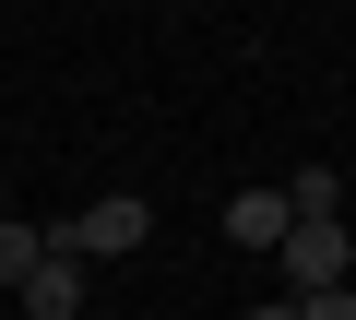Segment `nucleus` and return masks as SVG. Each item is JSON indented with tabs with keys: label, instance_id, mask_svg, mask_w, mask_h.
Masks as SVG:
<instances>
[{
	"label": "nucleus",
	"instance_id": "1",
	"mask_svg": "<svg viewBox=\"0 0 356 320\" xmlns=\"http://www.w3.org/2000/svg\"><path fill=\"white\" fill-rule=\"evenodd\" d=\"M72 261H131L143 237H154V202H131V190H107V202H83L72 226H48Z\"/></svg>",
	"mask_w": 356,
	"mask_h": 320
},
{
	"label": "nucleus",
	"instance_id": "2",
	"mask_svg": "<svg viewBox=\"0 0 356 320\" xmlns=\"http://www.w3.org/2000/svg\"><path fill=\"white\" fill-rule=\"evenodd\" d=\"M273 285H285V296H297V285H356L344 214H332V226H285V237H273Z\"/></svg>",
	"mask_w": 356,
	"mask_h": 320
},
{
	"label": "nucleus",
	"instance_id": "3",
	"mask_svg": "<svg viewBox=\"0 0 356 320\" xmlns=\"http://www.w3.org/2000/svg\"><path fill=\"white\" fill-rule=\"evenodd\" d=\"M83 285H95V261H72V249L48 237V261H36L13 296H24V320H83Z\"/></svg>",
	"mask_w": 356,
	"mask_h": 320
},
{
	"label": "nucleus",
	"instance_id": "4",
	"mask_svg": "<svg viewBox=\"0 0 356 320\" xmlns=\"http://www.w3.org/2000/svg\"><path fill=\"white\" fill-rule=\"evenodd\" d=\"M285 226H297V214H285V190H238V202H226V237H238V249H261V261H273V237H285Z\"/></svg>",
	"mask_w": 356,
	"mask_h": 320
},
{
	"label": "nucleus",
	"instance_id": "5",
	"mask_svg": "<svg viewBox=\"0 0 356 320\" xmlns=\"http://www.w3.org/2000/svg\"><path fill=\"white\" fill-rule=\"evenodd\" d=\"M285 214H297V226H332V214H344V178H332V167L285 178Z\"/></svg>",
	"mask_w": 356,
	"mask_h": 320
},
{
	"label": "nucleus",
	"instance_id": "6",
	"mask_svg": "<svg viewBox=\"0 0 356 320\" xmlns=\"http://www.w3.org/2000/svg\"><path fill=\"white\" fill-rule=\"evenodd\" d=\"M48 261V226H24V214H0V285H24Z\"/></svg>",
	"mask_w": 356,
	"mask_h": 320
},
{
	"label": "nucleus",
	"instance_id": "7",
	"mask_svg": "<svg viewBox=\"0 0 356 320\" xmlns=\"http://www.w3.org/2000/svg\"><path fill=\"white\" fill-rule=\"evenodd\" d=\"M285 308H297V320H356V285H297Z\"/></svg>",
	"mask_w": 356,
	"mask_h": 320
},
{
	"label": "nucleus",
	"instance_id": "8",
	"mask_svg": "<svg viewBox=\"0 0 356 320\" xmlns=\"http://www.w3.org/2000/svg\"><path fill=\"white\" fill-rule=\"evenodd\" d=\"M250 320H297V308H285V296H261V308H250Z\"/></svg>",
	"mask_w": 356,
	"mask_h": 320
}]
</instances>
